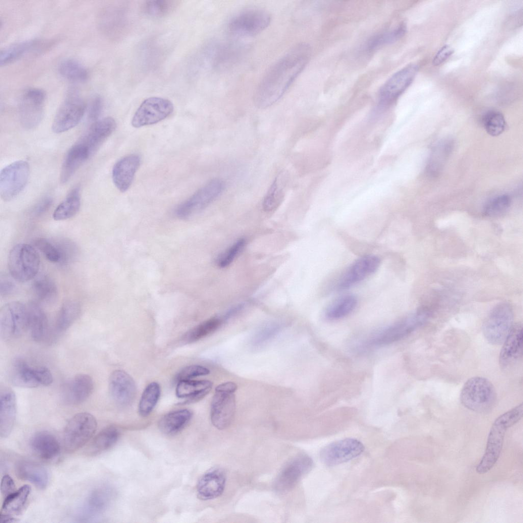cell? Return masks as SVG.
Segmentation results:
<instances>
[{
  "label": "cell",
  "instance_id": "obj_1",
  "mask_svg": "<svg viewBox=\"0 0 523 523\" xmlns=\"http://www.w3.org/2000/svg\"><path fill=\"white\" fill-rule=\"evenodd\" d=\"M311 53L308 44L299 43L275 62L255 90L253 97L255 105L265 109L279 100L305 68Z\"/></svg>",
  "mask_w": 523,
  "mask_h": 523
},
{
  "label": "cell",
  "instance_id": "obj_2",
  "mask_svg": "<svg viewBox=\"0 0 523 523\" xmlns=\"http://www.w3.org/2000/svg\"><path fill=\"white\" fill-rule=\"evenodd\" d=\"M430 315L427 309L418 310L374 333L361 346L366 348L378 347L400 341L423 325Z\"/></svg>",
  "mask_w": 523,
  "mask_h": 523
},
{
  "label": "cell",
  "instance_id": "obj_3",
  "mask_svg": "<svg viewBox=\"0 0 523 523\" xmlns=\"http://www.w3.org/2000/svg\"><path fill=\"white\" fill-rule=\"evenodd\" d=\"M496 393L493 384L488 379L474 376L464 384L460 393L461 403L472 411L483 413L494 405Z\"/></svg>",
  "mask_w": 523,
  "mask_h": 523
},
{
  "label": "cell",
  "instance_id": "obj_4",
  "mask_svg": "<svg viewBox=\"0 0 523 523\" xmlns=\"http://www.w3.org/2000/svg\"><path fill=\"white\" fill-rule=\"evenodd\" d=\"M8 266L15 280L26 282L37 275L40 267V257L33 246L25 243L18 244L9 252Z\"/></svg>",
  "mask_w": 523,
  "mask_h": 523
},
{
  "label": "cell",
  "instance_id": "obj_5",
  "mask_svg": "<svg viewBox=\"0 0 523 523\" xmlns=\"http://www.w3.org/2000/svg\"><path fill=\"white\" fill-rule=\"evenodd\" d=\"M236 389V385L231 382L223 383L215 389L211 403L210 419L213 425L218 430L227 428L233 420Z\"/></svg>",
  "mask_w": 523,
  "mask_h": 523
},
{
  "label": "cell",
  "instance_id": "obj_6",
  "mask_svg": "<svg viewBox=\"0 0 523 523\" xmlns=\"http://www.w3.org/2000/svg\"><path fill=\"white\" fill-rule=\"evenodd\" d=\"M225 187L222 180L211 179L180 204L175 209V215L179 219H186L201 211L221 195Z\"/></svg>",
  "mask_w": 523,
  "mask_h": 523
},
{
  "label": "cell",
  "instance_id": "obj_7",
  "mask_svg": "<svg viewBox=\"0 0 523 523\" xmlns=\"http://www.w3.org/2000/svg\"><path fill=\"white\" fill-rule=\"evenodd\" d=\"M270 13L265 9L251 8L241 11L229 21L228 29L232 35L251 37L262 32L271 21Z\"/></svg>",
  "mask_w": 523,
  "mask_h": 523
},
{
  "label": "cell",
  "instance_id": "obj_8",
  "mask_svg": "<svg viewBox=\"0 0 523 523\" xmlns=\"http://www.w3.org/2000/svg\"><path fill=\"white\" fill-rule=\"evenodd\" d=\"M95 417L87 412H81L73 416L67 423L63 432V444L69 452L84 445L96 431Z\"/></svg>",
  "mask_w": 523,
  "mask_h": 523
},
{
  "label": "cell",
  "instance_id": "obj_9",
  "mask_svg": "<svg viewBox=\"0 0 523 523\" xmlns=\"http://www.w3.org/2000/svg\"><path fill=\"white\" fill-rule=\"evenodd\" d=\"M28 329L27 305L19 301L6 304L0 311V334L5 341L19 338Z\"/></svg>",
  "mask_w": 523,
  "mask_h": 523
},
{
  "label": "cell",
  "instance_id": "obj_10",
  "mask_svg": "<svg viewBox=\"0 0 523 523\" xmlns=\"http://www.w3.org/2000/svg\"><path fill=\"white\" fill-rule=\"evenodd\" d=\"M9 378L14 386L28 388L49 386L53 379L52 373L46 367H32L20 358L13 362Z\"/></svg>",
  "mask_w": 523,
  "mask_h": 523
},
{
  "label": "cell",
  "instance_id": "obj_11",
  "mask_svg": "<svg viewBox=\"0 0 523 523\" xmlns=\"http://www.w3.org/2000/svg\"><path fill=\"white\" fill-rule=\"evenodd\" d=\"M513 313L511 306L502 303L495 306L482 326L485 338L491 344H502L513 326Z\"/></svg>",
  "mask_w": 523,
  "mask_h": 523
},
{
  "label": "cell",
  "instance_id": "obj_12",
  "mask_svg": "<svg viewBox=\"0 0 523 523\" xmlns=\"http://www.w3.org/2000/svg\"><path fill=\"white\" fill-rule=\"evenodd\" d=\"M29 165L24 160L15 161L4 168L0 173V195L9 201L18 195L26 186L29 175Z\"/></svg>",
  "mask_w": 523,
  "mask_h": 523
},
{
  "label": "cell",
  "instance_id": "obj_13",
  "mask_svg": "<svg viewBox=\"0 0 523 523\" xmlns=\"http://www.w3.org/2000/svg\"><path fill=\"white\" fill-rule=\"evenodd\" d=\"M174 110L170 100L152 97L145 100L136 110L131 120L134 128L155 124L168 117Z\"/></svg>",
  "mask_w": 523,
  "mask_h": 523
},
{
  "label": "cell",
  "instance_id": "obj_14",
  "mask_svg": "<svg viewBox=\"0 0 523 523\" xmlns=\"http://www.w3.org/2000/svg\"><path fill=\"white\" fill-rule=\"evenodd\" d=\"M45 92L38 88H30L23 93L19 105L21 125L27 129L39 125L44 114Z\"/></svg>",
  "mask_w": 523,
  "mask_h": 523
},
{
  "label": "cell",
  "instance_id": "obj_15",
  "mask_svg": "<svg viewBox=\"0 0 523 523\" xmlns=\"http://www.w3.org/2000/svg\"><path fill=\"white\" fill-rule=\"evenodd\" d=\"M86 108L79 96L67 97L59 107L53 120L52 129L56 133L67 131L76 126L82 118Z\"/></svg>",
  "mask_w": 523,
  "mask_h": 523
},
{
  "label": "cell",
  "instance_id": "obj_16",
  "mask_svg": "<svg viewBox=\"0 0 523 523\" xmlns=\"http://www.w3.org/2000/svg\"><path fill=\"white\" fill-rule=\"evenodd\" d=\"M418 70L415 64H410L394 74L382 86L378 104L385 107L393 103L413 82Z\"/></svg>",
  "mask_w": 523,
  "mask_h": 523
},
{
  "label": "cell",
  "instance_id": "obj_17",
  "mask_svg": "<svg viewBox=\"0 0 523 523\" xmlns=\"http://www.w3.org/2000/svg\"><path fill=\"white\" fill-rule=\"evenodd\" d=\"M313 465V460L307 455L295 456L286 463L278 474L274 484L275 490L282 493L289 492L311 470Z\"/></svg>",
  "mask_w": 523,
  "mask_h": 523
},
{
  "label": "cell",
  "instance_id": "obj_18",
  "mask_svg": "<svg viewBox=\"0 0 523 523\" xmlns=\"http://www.w3.org/2000/svg\"><path fill=\"white\" fill-rule=\"evenodd\" d=\"M380 263L379 258L373 255H367L357 259L340 276L334 289L336 291H343L362 281L377 270Z\"/></svg>",
  "mask_w": 523,
  "mask_h": 523
},
{
  "label": "cell",
  "instance_id": "obj_19",
  "mask_svg": "<svg viewBox=\"0 0 523 523\" xmlns=\"http://www.w3.org/2000/svg\"><path fill=\"white\" fill-rule=\"evenodd\" d=\"M364 450V446L359 440L346 438L324 446L320 451V457L324 464L335 466L360 456Z\"/></svg>",
  "mask_w": 523,
  "mask_h": 523
},
{
  "label": "cell",
  "instance_id": "obj_20",
  "mask_svg": "<svg viewBox=\"0 0 523 523\" xmlns=\"http://www.w3.org/2000/svg\"><path fill=\"white\" fill-rule=\"evenodd\" d=\"M112 497L111 490L100 486L92 490L80 506L77 519L80 522H90L102 515L107 510Z\"/></svg>",
  "mask_w": 523,
  "mask_h": 523
},
{
  "label": "cell",
  "instance_id": "obj_21",
  "mask_svg": "<svg viewBox=\"0 0 523 523\" xmlns=\"http://www.w3.org/2000/svg\"><path fill=\"white\" fill-rule=\"evenodd\" d=\"M508 426L496 419L490 429L486 450L480 463L476 467L479 474H484L495 465L501 454L504 436Z\"/></svg>",
  "mask_w": 523,
  "mask_h": 523
},
{
  "label": "cell",
  "instance_id": "obj_22",
  "mask_svg": "<svg viewBox=\"0 0 523 523\" xmlns=\"http://www.w3.org/2000/svg\"><path fill=\"white\" fill-rule=\"evenodd\" d=\"M108 387L111 398L120 406H128L135 398V383L132 377L124 370H116L111 373Z\"/></svg>",
  "mask_w": 523,
  "mask_h": 523
},
{
  "label": "cell",
  "instance_id": "obj_23",
  "mask_svg": "<svg viewBox=\"0 0 523 523\" xmlns=\"http://www.w3.org/2000/svg\"><path fill=\"white\" fill-rule=\"evenodd\" d=\"M522 333V325L521 323L513 325L503 342L500 353L499 364L502 369H510L521 358L523 350Z\"/></svg>",
  "mask_w": 523,
  "mask_h": 523
},
{
  "label": "cell",
  "instance_id": "obj_24",
  "mask_svg": "<svg viewBox=\"0 0 523 523\" xmlns=\"http://www.w3.org/2000/svg\"><path fill=\"white\" fill-rule=\"evenodd\" d=\"M226 475L224 469L213 467L204 473L198 481V497L203 501L210 500L220 496L224 492Z\"/></svg>",
  "mask_w": 523,
  "mask_h": 523
},
{
  "label": "cell",
  "instance_id": "obj_25",
  "mask_svg": "<svg viewBox=\"0 0 523 523\" xmlns=\"http://www.w3.org/2000/svg\"><path fill=\"white\" fill-rule=\"evenodd\" d=\"M140 164V158L135 154L126 155L114 164L112 171V180L120 192L124 193L129 188Z\"/></svg>",
  "mask_w": 523,
  "mask_h": 523
},
{
  "label": "cell",
  "instance_id": "obj_26",
  "mask_svg": "<svg viewBox=\"0 0 523 523\" xmlns=\"http://www.w3.org/2000/svg\"><path fill=\"white\" fill-rule=\"evenodd\" d=\"M93 388V381L89 375L77 374L64 386L63 399L68 405H79L90 396Z\"/></svg>",
  "mask_w": 523,
  "mask_h": 523
},
{
  "label": "cell",
  "instance_id": "obj_27",
  "mask_svg": "<svg viewBox=\"0 0 523 523\" xmlns=\"http://www.w3.org/2000/svg\"><path fill=\"white\" fill-rule=\"evenodd\" d=\"M116 127L115 121L112 117L98 120L92 124L79 141L88 148L91 156L114 132Z\"/></svg>",
  "mask_w": 523,
  "mask_h": 523
},
{
  "label": "cell",
  "instance_id": "obj_28",
  "mask_svg": "<svg viewBox=\"0 0 523 523\" xmlns=\"http://www.w3.org/2000/svg\"><path fill=\"white\" fill-rule=\"evenodd\" d=\"M16 413V396L9 387H2L0 390V436L8 437L15 422Z\"/></svg>",
  "mask_w": 523,
  "mask_h": 523
},
{
  "label": "cell",
  "instance_id": "obj_29",
  "mask_svg": "<svg viewBox=\"0 0 523 523\" xmlns=\"http://www.w3.org/2000/svg\"><path fill=\"white\" fill-rule=\"evenodd\" d=\"M15 471L19 479L31 482L39 489H44L48 485V471L38 463L28 460H20L15 465Z\"/></svg>",
  "mask_w": 523,
  "mask_h": 523
},
{
  "label": "cell",
  "instance_id": "obj_30",
  "mask_svg": "<svg viewBox=\"0 0 523 523\" xmlns=\"http://www.w3.org/2000/svg\"><path fill=\"white\" fill-rule=\"evenodd\" d=\"M91 156L88 148L78 141L67 151L61 169L62 183L67 182L77 170Z\"/></svg>",
  "mask_w": 523,
  "mask_h": 523
},
{
  "label": "cell",
  "instance_id": "obj_31",
  "mask_svg": "<svg viewBox=\"0 0 523 523\" xmlns=\"http://www.w3.org/2000/svg\"><path fill=\"white\" fill-rule=\"evenodd\" d=\"M30 446L33 451L40 458L50 460L55 458L60 452V445L55 436L47 431H40L31 438Z\"/></svg>",
  "mask_w": 523,
  "mask_h": 523
},
{
  "label": "cell",
  "instance_id": "obj_32",
  "mask_svg": "<svg viewBox=\"0 0 523 523\" xmlns=\"http://www.w3.org/2000/svg\"><path fill=\"white\" fill-rule=\"evenodd\" d=\"M28 313V329L32 339L41 342L47 338L49 332L47 317L42 308L35 302L27 305Z\"/></svg>",
  "mask_w": 523,
  "mask_h": 523
},
{
  "label": "cell",
  "instance_id": "obj_33",
  "mask_svg": "<svg viewBox=\"0 0 523 523\" xmlns=\"http://www.w3.org/2000/svg\"><path fill=\"white\" fill-rule=\"evenodd\" d=\"M212 387V382L208 380H181L177 384L176 395L178 398H186L185 403L194 402L205 397Z\"/></svg>",
  "mask_w": 523,
  "mask_h": 523
},
{
  "label": "cell",
  "instance_id": "obj_34",
  "mask_svg": "<svg viewBox=\"0 0 523 523\" xmlns=\"http://www.w3.org/2000/svg\"><path fill=\"white\" fill-rule=\"evenodd\" d=\"M192 416V412L188 409L170 412L160 419L158 423V428L165 435H174L185 427Z\"/></svg>",
  "mask_w": 523,
  "mask_h": 523
},
{
  "label": "cell",
  "instance_id": "obj_35",
  "mask_svg": "<svg viewBox=\"0 0 523 523\" xmlns=\"http://www.w3.org/2000/svg\"><path fill=\"white\" fill-rule=\"evenodd\" d=\"M119 436V431L115 426L106 427L94 437L87 448V454L97 455L109 449L116 443Z\"/></svg>",
  "mask_w": 523,
  "mask_h": 523
},
{
  "label": "cell",
  "instance_id": "obj_36",
  "mask_svg": "<svg viewBox=\"0 0 523 523\" xmlns=\"http://www.w3.org/2000/svg\"><path fill=\"white\" fill-rule=\"evenodd\" d=\"M357 304L356 298L352 294L342 295L330 302L325 311V317L330 320L343 318L350 314Z\"/></svg>",
  "mask_w": 523,
  "mask_h": 523
},
{
  "label": "cell",
  "instance_id": "obj_37",
  "mask_svg": "<svg viewBox=\"0 0 523 523\" xmlns=\"http://www.w3.org/2000/svg\"><path fill=\"white\" fill-rule=\"evenodd\" d=\"M37 40L18 42L2 50L0 53V65L5 66L21 59L36 49L39 45Z\"/></svg>",
  "mask_w": 523,
  "mask_h": 523
},
{
  "label": "cell",
  "instance_id": "obj_38",
  "mask_svg": "<svg viewBox=\"0 0 523 523\" xmlns=\"http://www.w3.org/2000/svg\"><path fill=\"white\" fill-rule=\"evenodd\" d=\"M81 308L77 301L68 300L61 306L55 323V329L60 333L67 330L80 315Z\"/></svg>",
  "mask_w": 523,
  "mask_h": 523
},
{
  "label": "cell",
  "instance_id": "obj_39",
  "mask_svg": "<svg viewBox=\"0 0 523 523\" xmlns=\"http://www.w3.org/2000/svg\"><path fill=\"white\" fill-rule=\"evenodd\" d=\"M225 322L222 316L204 321L186 332L182 338V342L189 344L196 342L216 331Z\"/></svg>",
  "mask_w": 523,
  "mask_h": 523
},
{
  "label": "cell",
  "instance_id": "obj_40",
  "mask_svg": "<svg viewBox=\"0 0 523 523\" xmlns=\"http://www.w3.org/2000/svg\"><path fill=\"white\" fill-rule=\"evenodd\" d=\"M81 205L80 188L75 187L66 198L55 209L53 218L55 220H65L74 217L79 211Z\"/></svg>",
  "mask_w": 523,
  "mask_h": 523
},
{
  "label": "cell",
  "instance_id": "obj_41",
  "mask_svg": "<svg viewBox=\"0 0 523 523\" xmlns=\"http://www.w3.org/2000/svg\"><path fill=\"white\" fill-rule=\"evenodd\" d=\"M31 490V487L25 485L5 497L1 513L11 516L19 514L25 507Z\"/></svg>",
  "mask_w": 523,
  "mask_h": 523
},
{
  "label": "cell",
  "instance_id": "obj_42",
  "mask_svg": "<svg viewBox=\"0 0 523 523\" xmlns=\"http://www.w3.org/2000/svg\"><path fill=\"white\" fill-rule=\"evenodd\" d=\"M60 75L65 79L74 82L86 81L88 72L80 62L73 59H67L60 62L58 66Z\"/></svg>",
  "mask_w": 523,
  "mask_h": 523
},
{
  "label": "cell",
  "instance_id": "obj_43",
  "mask_svg": "<svg viewBox=\"0 0 523 523\" xmlns=\"http://www.w3.org/2000/svg\"><path fill=\"white\" fill-rule=\"evenodd\" d=\"M406 26L401 23L387 31L372 37L367 43V49L371 51L383 46L394 43L401 38L406 32Z\"/></svg>",
  "mask_w": 523,
  "mask_h": 523
},
{
  "label": "cell",
  "instance_id": "obj_44",
  "mask_svg": "<svg viewBox=\"0 0 523 523\" xmlns=\"http://www.w3.org/2000/svg\"><path fill=\"white\" fill-rule=\"evenodd\" d=\"M161 390L158 383L153 382L147 385L141 396L138 413L142 417L149 415L154 410L160 396Z\"/></svg>",
  "mask_w": 523,
  "mask_h": 523
},
{
  "label": "cell",
  "instance_id": "obj_45",
  "mask_svg": "<svg viewBox=\"0 0 523 523\" xmlns=\"http://www.w3.org/2000/svg\"><path fill=\"white\" fill-rule=\"evenodd\" d=\"M33 292L38 300L43 302L53 301L57 295V289L52 279L47 276L38 278L33 283Z\"/></svg>",
  "mask_w": 523,
  "mask_h": 523
},
{
  "label": "cell",
  "instance_id": "obj_46",
  "mask_svg": "<svg viewBox=\"0 0 523 523\" xmlns=\"http://www.w3.org/2000/svg\"><path fill=\"white\" fill-rule=\"evenodd\" d=\"M452 145L450 140H445L435 147L427 165V170L430 174L434 175L439 172L451 152Z\"/></svg>",
  "mask_w": 523,
  "mask_h": 523
},
{
  "label": "cell",
  "instance_id": "obj_47",
  "mask_svg": "<svg viewBox=\"0 0 523 523\" xmlns=\"http://www.w3.org/2000/svg\"><path fill=\"white\" fill-rule=\"evenodd\" d=\"M176 4V2L173 1H147L143 5V11L150 17L159 18L169 14L173 10Z\"/></svg>",
  "mask_w": 523,
  "mask_h": 523
},
{
  "label": "cell",
  "instance_id": "obj_48",
  "mask_svg": "<svg viewBox=\"0 0 523 523\" xmlns=\"http://www.w3.org/2000/svg\"><path fill=\"white\" fill-rule=\"evenodd\" d=\"M483 125L486 132L491 136H498L503 132L506 122L503 115L498 111H490L484 116Z\"/></svg>",
  "mask_w": 523,
  "mask_h": 523
},
{
  "label": "cell",
  "instance_id": "obj_49",
  "mask_svg": "<svg viewBox=\"0 0 523 523\" xmlns=\"http://www.w3.org/2000/svg\"><path fill=\"white\" fill-rule=\"evenodd\" d=\"M278 181L277 178H275L264 197L262 205L266 212L275 210L282 202L283 190Z\"/></svg>",
  "mask_w": 523,
  "mask_h": 523
},
{
  "label": "cell",
  "instance_id": "obj_50",
  "mask_svg": "<svg viewBox=\"0 0 523 523\" xmlns=\"http://www.w3.org/2000/svg\"><path fill=\"white\" fill-rule=\"evenodd\" d=\"M246 244L244 238H240L234 242L227 249L221 253L217 258V265L222 268L231 264Z\"/></svg>",
  "mask_w": 523,
  "mask_h": 523
},
{
  "label": "cell",
  "instance_id": "obj_51",
  "mask_svg": "<svg viewBox=\"0 0 523 523\" xmlns=\"http://www.w3.org/2000/svg\"><path fill=\"white\" fill-rule=\"evenodd\" d=\"M510 204L511 199L508 195H501L493 198L486 204L484 213L488 217L499 216L508 209Z\"/></svg>",
  "mask_w": 523,
  "mask_h": 523
},
{
  "label": "cell",
  "instance_id": "obj_52",
  "mask_svg": "<svg viewBox=\"0 0 523 523\" xmlns=\"http://www.w3.org/2000/svg\"><path fill=\"white\" fill-rule=\"evenodd\" d=\"M35 246L43 254L50 262L57 263L63 257V253L60 248L53 244L45 239H39L34 242Z\"/></svg>",
  "mask_w": 523,
  "mask_h": 523
},
{
  "label": "cell",
  "instance_id": "obj_53",
  "mask_svg": "<svg viewBox=\"0 0 523 523\" xmlns=\"http://www.w3.org/2000/svg\"><path fill=\"white\" fill-rule=\"evenodd\" d=\"M281 325L279 322H272L266 325L256 334L252 341L253 345L258 346L268 341L279 332Z\"/></svg>",
  "mask_w": 523,
  "mask_h": 523
},
{
  "label": "cell",
  "instance_id": "obj_54",
  "mask_svg": "<svg viewBox=\"0 0 523 523\" xmlns=\"http://www.w3.org/2000/svg\"><path fill=\"white\" fill-rule=\"evenodd\" d=\"M210 373L209 370L205 367L198 365H192L182 368L177 374L176 380L191 379L195 377L206 375Z\"/></svg>",
  "mask_w": 523,
  "mask_h": 523
},
{
  "label": "cell",
  "instance_id": "obj_55",
  "mask_svg": "<svg viewBox=\"0 0 523 523\" xmlns=\"http://www.w3.org/2000/svg\"><path fill=\"white\" fill-rule=\"evenodd\" d=\"M103 103L99 96L95 97L91 102L88 110V118L94 122L98 121L102 111Z\"/></svg>",
  "mask_w": 523,
  "mask_h": 523
},
{
  "label": "cell",
  "instance_id": "obj_56",
  "mask_svg": "<svg viewBox=\"0 0 523 523\" xmlns=\"http://www.w3.org/2000/svg\"><path fill=\"white\" fill-rule=\"evenodd\" d=\"M454 53V50L448 45L443 46L436 54L433 59V64L435 65L440 64L445 61Z\"/></svg>",
  "mask_w": 523,
  "mask_h": 523
},
{
  "label": "cell",
  "instance_id": "obj_57",
  "mask_svg": "<svg viewBox=\"0 0 523 523\" xmlns=\"http://www.w3.org/2000/svg\"><path fill=\"white\" fill-rule=\"evenodd\" d=\"M1 490L4 498L16 490L14 482L10 476L5 475L3 477L1 484Z\"/></svg>",
  "mask_w": 523,
  "mask_h": 523
},
{
  "label": "cell",
  "instance_id": "obj_58",
  "mask_svg": "<svg viewBox=\"0 0 523 523\" xmlns=\"http://www.w3.org/2000/svg\"><path fill=\"white\" fill-rule=\"evenodd\" d=\"M53 200L50 197H45L39 201L33 208L32 214L35 216H39L51 207Z\"/></svg>",
  "mask_w": 523,
  "mask_h": 523
},
{
  "label": "cell",
  "instance_id": "obj_59",
  "mask_svg": "<svg viewBox=\"0 0 523 523\" xmlns=\"http://www.w3.org/2000/svg\"><path fill=\"white\" fill-rule=\"evenodd\" d=\"M14 283L10 280L4 279L1 280L0 293L2 296H7L13 293L15 290Z\"/></svg>",
  "mask_w": 523,
  "mask_h": 523
},
{
  "label": "cell",
  "instance_id": "obj_60",
  "mask_svg": "<svg viewBox=\"0 0 523 523\" xmlns=\"http://www.w3.org/2000/svg\"><path fill=\"white\" fill-rule=\"evenodd\" d=\"M244 307L245 303L238 304L228 310L222 317L225 322H226L240 313L244 309Z\"/></svg>",
  "mask_w": 523,
  "mask_h": 523
},
{
  "label": "cell",
  "instance_id": "obj_61",
  "mask_svg": "<svg viewBox=\"0 0 523 523\" xmlns=\"http://www.w3.org/2000/svg\"><path fill=\"white\" fill-rule=\"evenodd\" d=\"M0 519L1 522L5 523L13 522L17 521V520L12 516L1 513H0Z\"/></svg>",
  "mask_w": 523,
  "mask_h": 523
}]
</instances>
